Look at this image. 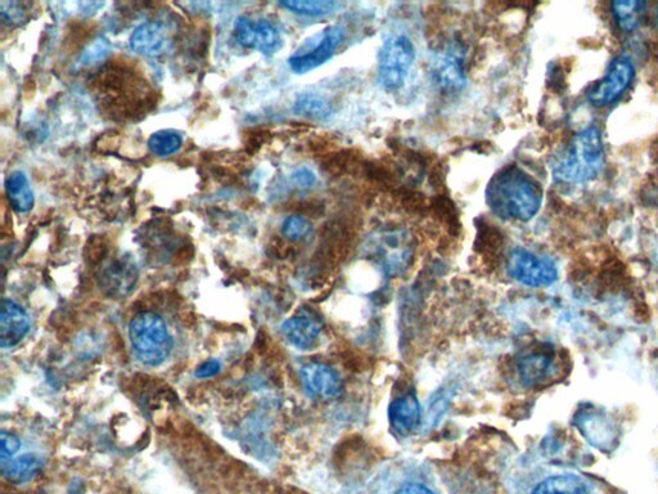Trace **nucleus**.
Instances as JSON below:
<instances>
[{
	"label": "nucleus",
	"instance_id": "f257e3e1",
	"mask_svg": "<svg viewBox=\"0 0 658 494\" xmlns=\"http://www.w3.org/2000/svg\"><path fill=\"white\" fill-rule=\"evenodd\" d=\"M486 202L499 218L529 222L542 206L543 188L518 166L508 165L490 179Z\"/></svg>",
	"mask_w": 658,
	"mask_h": 494
},
{
	"label": "nucleus",
	"instance_id": "f03ea898",
	"mask_svg": "<svg viewBox=\"0 0 658 494\" xmlns=\"http://www.w3.org/2000/svg\"><path fill=\"white\" fill-rule=\"evenodd\" d=\"M605 163L606 152L601 132L590 127L581 130L571 139L553 166V177L561 183H587L598 177Z\"/></svg>",
	"mask_w": 658,
	"mask_h": 494
},
{
	"label": "nucleus",
	"instance_id": "7ed1b4c3",
	"mask_svg": "<svg viewBox=\"0 0 658 494\" xmlns=\"http://www.w3.org/2000/svg\"><path fill=\"white\" fill-rule=\"evenodd\" d=\"M365 494H446L434 470L425 462L395 460L378 470Z\"/></svg>",
	"mask_w": 658,
	"mask_h": 494
},
{
	"label": "nucleus",
	"instance_id": "20e7f679",
	"mask_svg": "<svg viewBox=\"0 0 658 494\" xmlns=\"http://www.w3.org/2000/svg\"><path fill=\"white\" fill-rule=\"evenodd\" d=\"M129 338L135 356L147 366L162 365L173 350L168 326L156 313L144 312L135 316L129 325Z\"/></svg>",
	"mask_w": 658,
	"mask_h": 494
},
{
	"label": "nucleus",
	"instance_id": "39448f33",
	"mask_svg": "<svg viewBox=\"0 0 658 494\" xmlns=\"http://www.w3.org/2000/svg\"><path fill=\"white\" fill-rule=\"evenodd\" d=\"M416 60V48L405 35H394L383 42L378 52L377 78L383 89L403 87Z\"/></svg>",
	"mask_w": 658,
	"mask_h": 494
},
{
	"label": "nucleus",
	"instance_id": "423d86ee",
	"mask_svg": "<svg viewBox=\"0 0 658 494\" xmlns=\"http://www.w3.org/2000/svg\"><path fill=\"white\" fill-rule=\"evenodd\" d=\"M344 30L333 25L312 35L288 60L291 70L296 74H308L326 64L341 46Z\"/></svg>",
	"mask_w": 658,
	"mask_h": 494
},
{
	"label": "nucleus",
	"instance_id": "0eeeda50",
	"mask_svg": "<svg viewBox=\"0 0 658 494\" xmlns=\"http://www.w3.org/2000/svg\"><path fill=\"white\" fill-rule=\"evenodd\" d=\"M509 276L530 287H547L557 281L558 272L553 260L539 257L531 251L516 249L508 262Z\"/></svg>",
	"mask_w": 658,
	"mask_h": 494
},
{
	"label": "nucleus",
	"instance_id": "6e6552de",
	"mask_svg": "<svg viewBox=\"0 0 658 494\" xmlns=\"http://www.w3.org/2000/svg\"><path fill=\"white\" fill-rule=\"evenodd\" d=\"M635 75L633 62L628 57H617L611 62L607 73L590 89L588 101L596 107L610 106L623 96Z\"/></svg>",
	"mask_w": 658,
	"mask_h": 494
},
{
	"label": "nucleus",
	"instance_id": "1a4fd4ad",
	"mask_svg": "<svg viewBox=\"0 0 658 494\" xmlns=\"http://www.w3.org/2000/svg\"><path fill=\"white\" fill-rule=\"evenodd\" d=\"M234 35L241 46L254 49L263 55H274L282 47L278 29L267 20H252L241 16L234 24Z\"/></svg>",
	"mask_w": 658,
	"mask_h": 494
},
{
	"label": "nucleus",
	"instance_id": "9d476101",
	"mask_svg": "<svg viewBox=\"0 0 658 494\" xmlns=\"http://www.w3.org/2000/svg\"><path fill=\"white\" fill-rule=\"evenodd\" d=\"M138 277V267L134 260L126 255H120L103 267L99 273V285L111 298L123 299L132 293Z\"/></svg>",
	"mask_w": 658,
	"mask_h": 494
},
{
	"label": "nucleus",
	"instance_id": "9b49d317",
	"mask_svg": "<svg viewBox=\"0 0 658 494\" xmlns=\"http://www.w3.org/2000/svg\"><path fill=\"white\" fill-rule=\"evenodd\" d=\"M463 53L461 47H450L448 51L437 53L432 60V78L445 93L461 91L466 85Z\"/></svg>",
	"mask_w": 658,
	"mask_h": 494
},
{
	"label": "nucleus",
	"instance_id": "f8f14e48",
	"mask_svg": "<svg viewBox=\"0 0 658 494\" xmlns=\"http://www.w3.org/2000/svg\"><path fill=\"white\" fill-rule=\"evenodd\" d=\"M129 46L138 55L159 57L165 55L171 48L170 34L160 22H144L133 31Z\"/></svg>",
	"mask_w": 658,
	"mask_h": 494
},
{
	"label": "nucleus",
	"instance_id": "ddd939ff",
	"mask_svg": "<svg viewBox=\"0 0 658 494\" xmlns=\"http://www.w3.org/2000/svg\"><path fill=\"white\" fill-rule=\"evenodd\" d=\"M30 321L24 309L11 299H4L0 317V347H17L29 334Z\"/></svg>",
	"mask_w": 658,
	"mask_h": 494
},
{
	"label": "nucleus",
	"instance_id": "4468645a",
	"mask_svg": "<svg viewBox=\"0 0 658 494\" xmlns=\"http://www.w3.org/2000/svg\"><path fill=\"white\" fill-rule=\"evenodd\" d=\"M304 388L312 397L331 398L341 392V380L332 368L324 365L304 366L300 371Z\"/></svg>",
	"mask_w": 658,
	"mask_h": 494
},
{
	"label": "nucleus",
	"instance_id": "2eb2a0df",
	"mask_svg": "<svg viewBox=\"0 0 658 494\" xmlns=\"http://www.w3.org/2000/svg\"><path fill=\"white\" fill-rule=\"evenodd\" d=\"M554 357L549 352L527 354L518 362V375L527 386L543 384L553 374Z\"/></svg>",
	"mask_w": 658,
	"mask_h": 494
},
{
	"label": "nucleus",
	"instance_id": "dca6fc26",
	"mask_svg": "<svg viewBox=\"0 0 658 494\" xmlns=\"http://www.w3.org/2000/svg\"><path fill=\"white\" fill-rule=\"evenodd\" d=\"M392 425L401 434H408L417 428L421 421V407L413 394L404 395L396 399L390 407Z\"/></svg>",
	"mask_w": 658,
	"mask_h": 494
},
{
	"label": "nucleus",
	"instance_id": "f3484780",
	"mask_svg": "<svg viewBox=\"0 0 658 494\" xmlns=\"http://www.w3.org/2000/svg\"><path fill=\"white\" fill-rule=\"evenodd\" d=\"M282 332L294 347L308 350L312 349L317 343L321 329H319L317 323L309 320V318L292 317L283 323Z\"/></svg>",
	"mask_w": 658,
	"mask_h": 494
},
{
	"label": "nucleus",
	"instance_id": "a211bd4d",
	"mask_svg": "<svg viewBox=\"0 0 658 494\" xmlns=\"http://www.w3.org/2000/svg\"><path fill=\"white\" fill-rule=\"evenodd\" d=\"M531 494H592V488L578 475H553L536 484Z\"/></svg>",
	"mask_w": 658,
	"mask_h": 494
},
{
	"label": "nucleus",
	"instance_id": "6ab92c4d",
	"mask_svg": "<svg viewBox=\"0 0 658 494\" xmlns=\"http://www.w3.org/2000/svg\"><path fill=\"white\" fill-rule=\"evenodd\" d=\"M6 191L9 204L17 213H29L33 209L34 193L24 172L16 170L8 175Z\"/></svg>",
	"mask_w": 658,
	"mask_h": 494
},
{
	"label": "nucleus",
	"instance_id": "aec40b11",
	"mask_svg": "<svg viewBox=\"0 0 658 494\" xmlns=\"http://www.w3.org/2000/svg\"><path fill=\"white\" fill-rule=\"evenodd\" d=\"M40 466H42V461L38 456L33 455V453H26L21 457L3 462L2 471L4 478L8 479L9 482L21 484L33 479Z\"/></svg>",
	"mask_w": 658,
	"mask_h": 494
},
{
	"label": "nucleus",
	"instance_id": "412c9836",
	"mask_svg": "<svg viewBox=\"0 0 658 494\" xmlns=\"http://www.w3.org/2000/svg\"><path fill=\"white\" fill-rule=\"evenodd\" d=\"M644 12H646V3L634 2H614L612 3V13H614L616 24L625 33H632L641 24Z\"/></svg>",
	"mask_w": 658,
	"mask_h": 494
},
{
	"label": "nucleus",
	"instance_id": "4be33fe9",
	"mask_svg": "<svg viewBox=\"0 0 658 494\" xmlns=\"http://www.w3.org/2000/svg\"><path fill=\"white\" fill-rule=\"evenodd\" d=\"M295 111L310 119H327L332 114L331 103L319 94L306 93L296 101Z\"/></svg>",
	"mask_w": 658,
	"mask_h": 494
},
{
	"label": "nucleus",
	"instance_id": "5701e85b",
	"mask_svg": "<svg viewBox=\"0 0 658 494\" xmlns=\"http://www.w3.org/2000/svg\"><path fill=\"white\" fill-rule=\"evenodd\" d=\"M578 425L585 438H588L592 443L596 440L597 431H601L603 443L610 444L614 440L615 431L612 430L606 416L599 415V413H594V415L585 413L580 417Z\"/></svg>",
	"mask_w": 658,
	"mask_h": 494
},
{
	"label": "nucleus",
	"instance_id": "b1692460",
	"mask_svg": "<svg viewBox=\"0 0 658 494\" xmlns=\"http://www.w3.org/2000/svg\"><path fill=\"white\" fill-rule=\"evenodd\" d=\"M279 4L290 12L309 17L326 16L336 7V3L329 2V0H290V2Z\"/></svg>",
	"mask_w": 658,
	"mask_h": 494
},
{
	"label": "nucleus",
	"instance_id": "393cba45",
	"mask_svg": "<svg viewBox=\"0 0 658 494\" xmlns=\"http://www.w3.org/2000/svg\"><path fill=\"white\" fill-rule=\"evenodd\" d=\"M183 145V139L178 133L171 132V130H161V132L153 133L151 138L148 139V148L153 155L165 157L175 154Z\"/></svg>",
	"mask_w": 658,
	"mask_h": 494
},
{
	"label": "nucleus",
	"instance_id": "a878e982",
	"mask_svg": "<svg viewBox=\"0 0 658 494\" xmlns=\"http://www.w3.org/2000/svg\"><path fill=\"white\" fill-rule=\"evenodd\" d=\"M313 226L303 215H292L282 224L283 236L291 241H301L312 235Z\"/></svg>",
	"mask_w": 658,
	"mask_h": 494
},
{
	"label": "nucleus",
	"instance_id": "bb28decb",
	"mask_svg": "<svg viewBox=\"0 0 658 494\" xmlns=\"http://www.w3.org/2000/svg\"><path fill=\"white\" fill-rule=\"evenodd\" d=\"M0 16L2 20L9 25H18L26 19V12L21 3L2 2L0 3Z\"/></svg>",
	"mask_w": 658,
	"mask_h": 494
},
{
	"label": "nucleus",
	"instance_id": "cd10ccee",
	"mask_svg": "<svg viewBox=\"0 0 658 494\" xmlns=\"http://www.w3.org/2000/svg\"><path fill=\"white\" fill-rule=\"evenodd\" d=\"M20 446V439H18L15 434L8 433V431H2V443H0V457H2V464L3 462L12 460V457L15 456V453L20 449Z\"/></svg>",
	"mask_w": 658,
	"mask_h": 494
},
{
	"label": "nucleus",
	"instance_id": "c85d7f7f",
	"mask_svg": "<svg viewBox=\"0 0 658 494\" xmlns=\"http://www.w3.org/2000/svg\"><path fill=\"white\" fill-rule=\"evenodd\" d=\"M292 181H294L296 187L301 188V190H308V188H312L315 182H317V177H315L312 170L303 168L297 170L294 177H292Z\"/></svg>",
	"mask_w": 658,
	"mask_h": 494
},
{
	"label": "nucleus",
	"instance_id": "c756f323",
	"mask_svg": "<svg viewBox=\"0 0 658 494\" xmlns=\"http://www.w3.org/2000/svg\"><path fill=\"white\" fill-rule=\"evenodd\" d=\"M220 368H222L220 363L211 359V361L201 363V365L197 367L195 375L198 379H209V377L219 374Z\"/></svg>",
	"mask_w": 658,
	"mask_h": 494
}]
</instances>
